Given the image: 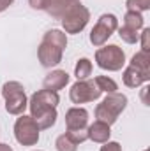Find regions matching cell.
Segmentation results:
<instances>
[{
    "label": "cell",
    "instance_id": "cell-1",
    "mask_svg": "<svg viewBox=\"0 0 150 151\" xmlns=\"http://www.w3.org/2000/svg\"><path fill=\"white\" fill-rule=\"evenodd\" d=\"M60 102V97L57 91H50V90H39L36 91L30 100H28V109L30 116L34 118V121L39 125L41 130L51 128L57 123V106Z\"/></svg>",
    "mask_w": 150,
    "mask_h": 151
},
{
    "label": "cell",
    "instance_id": "cell-24",
    "mask_svg": "<svg viewBox=\"0 0 150 151\" xmlns=\"http://www.w3.org/2000/svg\"><path fill=\"white\" fill-rule=\"evenodd\" d=\"M28 5L36 11H46L50 5V0H28Z\"/></svg>",
    "mask_w": 150,
    "mask_h": 151
},
{
    "label": "cell",
    "instance_id": "cell-13",
    "mask_svg": "<svg viewBox=\"0 0 150 151\" xmlns=\"http://www.w3.org/2000/svg\"><path fill=\"white\" fill-rule=\"evenodd\" d=\"M122 81H124V84L129 86V88H138V86H141L143 83L150 81V76H145L143 72H140L138 69H134V67L129 65V67L124 70V74H122Z\"/></svg>",
    "mask_w": 150,
    "mask_h": 151
},
{
    "label": "cell",
    "instance_id": "cell-8",
    "mask_svg": "<svg viewBox=\"0 0 150 151\" xmlns=\"http://www.w3.org/2000/svg\"><path fill=\"white\" fill-rule=\"evenodd\" d=\"M103 95V91L97 88L94 79H81L74 83L69 90V97L73 100V104H87V102H95L99 100Z\"/></svg>",
    "mask_w": 150,
    "mask_h": 151
},
{
    "label": "cell",
    "instance_id": "cell-20",
    "mask_svg": "<svg viewBox=\"0 0 150 151\" xmlns=\"http://www.w3.org/2000/svg\"><path fill=\"white\" fill-rule=\"evenodd\" d=\"M118 35H120V39H122L124 42H127V44H136V42L140 40V34H138L136 30L127 28V27H120V28H118Z\"/></svg>",
    "mask_w": 150,
    "mask_h": 151
},
{
    "label": "cell",
    "instance_id": "cell-17",
    "mask_svg": "<svg viewBox=\"0 0 150 151\" xmlns=\"http://www.w3.org/2000/svg\"><path fill=\"white\" fill-rule=\"evenodd\" d=\"M90 74H92V62L88 58H79L74 67V76L78 77V81L87 79Z\"/></svg>",
    "mask_w": 150,
    "mask_h": 151
},
{
    "label": "cell",
    "instance_id": "cell-12",
    "mask_svg": "<svg viewBox=\"0 0 150 151\" xmlns=\"http://www.w3.org/2000/svg\"><path fill=\"white\" fill-rule=\"evenodd\" d=\"M87 132H88V139L94 141V142H99V144H104L110 141V135H111V130H110V125L95 119L90 127H87Z\"/></svg>",
    "mask_w": 150,
    "mask_h": 151
},
{
    "label": "cell",
    "instance_id": "cell-25",
    "mask_svg": "<svg viewBox=\"0 0 150 151\" xmlns=\"http://www.w3.org/2000/svg\"><path fill=\"white\" fill-rule=\"evenodd\" d=\"M101 151H122V146L115 141H108L104 142V146H101Z\"/></svg>",
    "mask_w": 150,
    "mask_h": 151
},
{
    "label": "cell",
    "instance_id": "cell-11",
    "mask_svg": "<svg viewBox=\"0 0 150 151\" xmlns=\"http://www.w3.org/2000/svg\"><path fill=\"white\" fill-rule=\"evenodd\" d=\"M67 84H69V74L66 70H60V69L46 74L44 81H42L44 90H50V91H58V90L66 88Z\"/></svg>",
    "mask_w": 150,
    "mask_h": 151
},
{
    "label": "cell",
    "instance_id": "cell-10",
    "mask_svg": "<svg viewBox=\"0 0 150 151\" xmlns=\"http://www.w3.org/2000/svg\"><path fill=\"white\" fill-rule=\"evenodd\" d=\"M66 127L67 130H79L88 127V111L83 107H71L66 113Z\"/></svg>",
    "mask_w": 150,
    "mask_h": 151
},
{
    "label": "cell",
    "instance_id": "cell-4",
    "mask_svg": "<svg viewBox=\"0 0 150 151\" xmlns=\"http://www.w3.org/2000/svg\"><path fill=\"white\" fill-rule=\"evenodd\" d=\"M95 62L103 70L117 72V70H122V67L125 65V53L117 44L101 46L95 51Z\"/></svg>",
    "mask_w": 150,
    "mask_h": 151
},
{
    "label": "cell",
    "instance_id": "cell-29",
    "mask_svg": "<svg viewBox=\"0 0 150 151\" xmlns=\"http://www.w3.org/2000/svg\"><path fill=\"white\" fill-rule=\"evenodd\" d=\"M37 151H39V150H37Z\"/></svg>",
    "mask_w": 150,
    "mask_h": 151
},
{
    "label": "cell",
    "instance_id": "cell-18",
    "mask_svg": "<svg viewBox=\"0 0 150 151\" xmlns=\"http://www.w3.org/2000/svg\"><path fill=\"white\" fill-rule=\"evenodd\" d=\"M94 81H95L97 88H99L103 93H115V91L118 90V84L113 81L111 77H108V76H97Z\"/></svg>",
    "mask_w": 150,
    "mask_h": 151
},
{
    "label": "cell",
    "instance_id": "cell-5",
    "mask_svg": "<svg viewBox=\"0 0 150 151\" xmlns=\"http://www.w3.org/2000/svg\"><path fill=\"white\" fill-rule=\"evenodd\" d=\"M88 19H90V11L85 5H81L79 2H74L66 11L60 21H62V28L66 34H79L85 30Z\"/></svg>",
    "mask_w": 150,
    "mask_h": 151
},
{
    "label": "cell",
    "instance_id": "cell-14",
    "mask_svg": "<svg viewBox=\"0 0 150 151\" xmlns=\"http://www.w3.org/2000/svg\"><path fill=\"white\" fill-rule=\"evenodd\" d=\"M129 65L138 69L140 72H143L145 76H150V56H149V53H145V51H138L136 55H133Z\"/></svg>",
    "mask_w": 150,
    "mask_h": 151
},
{
    "label": "cell",
    "instance_id": "cell-15",
    "mask_svg": "<svg viewBox=\"0 0 150 151\" xmlns=\"http://www.w3.org/2000/svg\"><path fill=\"white\" fill-rule=\"evenodd\" d=\"M143 25H145V19H143L141 12H134V11H127L125 12V16H124V27L140 32L143 28Z\"/></svg>",
    "mask_w": 150,
    "mask_h": 151
},
{
    "label": "cell",
    "instance_id": "cell-23",
    "mask_svg": "<svg viewBox=\"0 0 150 151\" xmlns=\"http://www.w3.org/2000/svg\"><path fill=\"white\" fill-rule=\"evenodd\" d=\"M149 37H150V28H143V32L140 34V40H141V51H145V53L150 51Z\"/></svg>",
    "mask_w": 150,
    "mask_h": 151
},
{
    "label": "cell",
    "instance_id": "cell-28",
    "mask_svg": "<svg viewBox=\"0 0 150 151\" xmlns=\"http://www.w3.org/2000/svg\"><path fill=\"white\" fill-rule=\"evenodd\" d=\"M74 2H79V0H74Z\"/></svg>",
    "mask_w": 150,
    "mask_h": 151
},
{
    "label": "cell",
    "instance_id": "cell-27",
    "mask_svg": "<svg viewBox=\"0 0 150 151\" xmlns=\"http://www.w3.org/2000/svg\"><path fill=\"white\" fill-rule=\"evenodd\" d=\"M0 151H12V148L5 142H0Z\"/></svg>",
    "mask_w": 150,
    "mask_h": 151
},
{
    "label": "cell",
    "instance_id": "cell-6",
    "mask_svg": "<svg viewBox=\"0 0 150 151\" xmlns=\"http://www.w3.org/2000/svg\"><path fill=\"white\" fill-rule=\"evenodd\" d=\"M41 128L34 121L32 116L20 114V118L14 123V137L21 146H36L41 137Z\"/></svg>",
    "mask_w": 150,
    "mask_h": 151
},
{
    "label": "cell",
    "instance_id": "cell-3",
    "mask_svg": "<svg viewBox=\"0 0 150 151\" xmlns=\"http://www.w3.org/2000/svg\"><path fill=\"white\" fill-rule=\"evenodd\" d=\"M2 97L5 100V109L9 114L20 116L28 107V99H27L25 88L18 81H7L2 86Z\"/></svg>",
    "mask_w": 150,
    "mask_h": 151
},
{
    "label": "cell",
    "instance_id": "cell-7",
    "mask_svg": "<svg viewBox=\"0 0 150 151\" xmlns=\"http://www.w3.org/2000/svg\"><path fill=\"white\" fill-rule=\"evenodd\" d=\"M118 28V19L115 14H103L94 28L90 30V42L95 47H101L108 42V39L113 35V32Z\"/></svg>",
    "mask_w": 150,
    "mask_h": 151
},
{
    "label": "cell",
    "instance_id": "cell-2",
    "mask_svg": "<svg viewBox=\"0 0 150 151\" xmlns=\"http://www.w3.org/2000/svg\"><path fill=\"white\" fill-rule=\"evenodd\" d=\"M125 107H127V97L124 93H118V91L108 93L104 100L95 107V118L111 127L118 119V116L125 111Z\"/></svg>",
    "mask_w": 150,
    "mask_h": 151
},
{
    "label": "cell",
    "instance_id": "cell-22",
    "mask_svg": "<svg viewBox=\"0 0 150 151\" xmlns=\"http://www.w3.org/2000/svg\"><path fill=\"white\" fill-rule=\"evenodd\" d=\"M66 135H67L74 144H81V142H85V141L88 139V132H87V128H79V130H67V132H66Z\"/></svg>",
    "mask_w": 150,
    "mask_h": 151
},
{
    "label": "cell",
    "instance_id": "cell-21",
    "mask_svg": "<svg viewBox=\"0 0 150 151\" xmlns=\"http://www.w3.org/2000/svg\"><path fill=\"white\" fill-rule=\"evenodd\" d=\"M125 7H127V11L145 12L150 9V0H125Z\"/></svg>",
    "mask_w": 150,
    "mask_h": 151
},
{
    "label": "cell",
    "instance_id": "cell-19",
    "mask_svg": "<svg viewBox=\"0 0 150 151\" xmlns=\"http://www.w3.org/2000/svg\"><path fill=\"white\" fill-rule=\"evenodd\" d=\"M55 148H57V151H76L78 150V144H74L66 134H62V135L57 137V141H55Z\"/></svg>",
    "mask_w": 150,
    "mask_h": 151
},
{
    "label": "cell",
    "instance_id": "cell-16",
    "mask_svg": "<svg viewBox=\"0 0 150 151\" xmlns=\"http://www.w3.org/2000/svg\"><path fill=\"white\" fill-rule=\"evenodd\" d=\"M46 40H50V42H53V44H57L58 47H62V49H66L67 47V35H66V32H62V30H57V28H53V30H48L46 34H44V37Z\"/></svg>",
    "mask_w": 150,
    "mask_h": 151
},
{
    "label": "cell",
    "instance_id": "cell-9",
    "mask_svg": "<svg viewBox=\"0 0 150 151\" xmlns=\"http://www.w3.org/2000/svg\"><path fill=\"white\" fill-rule=\"evenodd\" d=\"M62 56H64L62 47H58L57 44H53V42H50L46 39H42V42L39 44V49H37V58L42 67H46V69L57 67L62 62Z\"/></svg>",
    "mask_w": 150,
    "mask_h": 151
},
{
    "label": "cell",
    "instance_id": "cell-26",
    "mask_svg": "<svg viewBox=\"0 0 150 151\" xmlns=\"http://www.w3.org/2000/svg\"><path fill=\"white\" fill-rule=\"evenodd\" d=\"M12 2L14 0H0V12H4L9 5H12Z\"/></svg>",
    "mask_w": 150,
    "mask_h": 151
}]
</instances>
